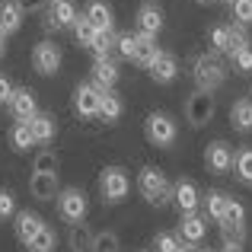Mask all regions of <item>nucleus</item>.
Masks as SVG:
<instances>
[{"mask_svg": "<svg viewBox=\"0 0 252 252\" xmlns=\"http://www.w3.org/2000/svg\"><path fill=\"white\" fill-rule=\"evenodd\" d=\"M137 189L147 198V204H154V208H163V204L172 201V182L166 179V172L157 166H144L137 172Z\"/></svg>", "mask_w": 252, "mask_h": 252, "instance_id": "1", "label": "nucleus"}, {"mask_svg": "<svg viewBox=\"0 0 252 252\" xmlns=\"http://www.w3.org/2000/svg\"><path fill=\"white\" fill-rule=\"evenodd\" d=\"M191 77H195V83H198L201 93H214L217 86L227 80V67H223L214 55H198L195 64H191Z\"/></svg>", "mask_w": 252, "mask_h": 252, "instance_id": "2", "label": "nucleus"}, {"mask_svg": "<svg viewBox=\"0 0 252 252\" xmlns=\"http://www.w3.org/2000/svg\"><path fill=\"white\" fill-rule=\"evenodd\" d=\"M128 189H131V179H128V172H125L122 166H105L102 169V176H99V191H102L105 204L125 201Z\"/></svg>", "mask_w": 252, "mask_h": 252, "instance_id": "3", "label": "nucleus"}, {"mask_svg": "<svg viewBox=\"0 0 252 252\" xmlns=\"http://www.w3.org/2000/svg\"><path fill=\"white\" fill-rule=\"evenodd\" d=\"M144 131H147V141L157 144V147H172V144H176V137H179L176 122H172L166 112H154V115H147Z\"/></svg>", "mask_w": 252, "mask_h": 252, "instance_id": "4", "label": "nucleus"}, {"mask_svg": "<svg viewBox=\"0 0 252 252\" xmlns=\"http://www.w3.org/2000/svg\"><path fill=\"white\" fill-rule=\"evenodd\" d=\"M58 211H61L64 220L80 223L86 217V211H90V201H86V195L80 189H64V191H58Z\"/></svg>", "mask_w": 252, "mask_h": 252, "instance_id": "5", "label": "nucleus"}, {"mask_svg": "<svg viewBox=\"0 0 252 252\" xmlns=\"http://www.w3.org/2000/svg\"><path fill=\"white\" fill-rule=\"evenodd\" d=\"M32 67L42 77L58 74V67H61V48H58L55 42H38L35 48H32Z\"/></svg>", "mask_w": 252, "mask_h": 252, "instance_id": "6", "label": "nucleus"}, {"mask_svg": "<svg viewBox=\"0 0 252 252\" xmlns=\"http://www.w3.org/2000/svg\"><path fill=\"white\" fill-rule=\"evenodd\" d=\"M204 166H208L214 176H223V172H230L233 166V150H230L227 141H214L204 147Z\"/></svg>", "mask_w": 252, "mask_h": 252, "instance_id": "7", "label": "nucleus"}, {"mask_svg": "<svg viewBox=\"0 0 252 252\" xmlns=\"http://www.w3.org/2000/svg\"><path fill=\"white\" fill-rule=\"evenodd\" d=\"M172 201L182 214H195V208L201 204V191L191 179H179V182H172Z\"/></svg>", "mask_w": 252, "mask_h": 252, "instance_id": "8", "label": "nucleus"}, {"mask_svg": "<svg viewBox=\"0 0 252 252\" xmlns=\"http://www.w3.org/2000/svg\"><path fill=\"white\" fill-rule=\"evenodd\" d=\"M185 115H189V122L195 125V128L208 125L211 118H214V96H211V93H201V90H198L195 96L189 99V105H185Z\"/></svg>", "mask_w": 252, "mask_h": 252, "instance_id": "9", "label": "nucleus"}, {"mask_svg": "<svg viewBox=\"0 0 252 252\" xmlns=\"http://www.w3.org/2000/svg\"><path fill=\"white\" fill-rule=\"evenodd\" d=\"M179 243H189V246H198V243L208 236V220L201 214H182L179 220V230H176Z\"/></svg>", "mask_w": 252, "mask_h": 252, "instance_id": "10", "label": "nucleus"}, {"mask_svg": "<svg viewBox=\"0 0 252 252\" xmlns=\"http://www.w3.org/2000/svg\"><path fill=\"white\" fill-rule=\"evenodd\" d=\"M99 86H93V83H80L74 90V112L77 115H83V118H96L99 115Z\"/></svg>", "mask_w": 252, "mask_h": 252, "instance_id": "11", "label": "nucleus"}, {"mask_svg": "<svg viewBox=\"0 0 252 252\" xmlns=\"http://www.w3.org/2000/svg\"><path fill=\"white\" fill-rule=\"evenodd\" d=\"M147 70H150V80L154 83H172L176 74H179V61H176V55H169V51H160Z\"/></svg>", "mask_w": 252, "mask_h": 252, "instance_id": "12", "label": "nucleus"}, {"mask_svg": "<svg viewBox=\"0 0 252 252\" xmlns=\"http://www.w3.org/2000/svg\"><path fill=\"white\" fill-rule=\"evenodd\" d=\"M10 112H13V118H19V122H29V118H35V115H38L35 93H32V90H13Z\"/></svg>", "mask_w": 252, "mask_h": 252, "instance_id": "13", "label": "nucleus"}, {"mask_svg": "<svg viewBox=\"0 0 252 252\" xmlns=\"http://www.w3.org/2000/svg\"><path fill=\"white\" fill-rule=\"evenodd\" d=\"M29 191L38 201H51V198L58 195V172H32Z\"/></svg>", "mask_w": 252, "mask_h": 252, "instance_id": "14", "label": "nucleus"}, {"mask_svg": "<svg viewBox=\"0 0 252 252\" xmlns=\"http://www.w3.org/2000/svg\"><path fill=\"white\" fill-rule=\"evenodd\" d=\"M42 227H45V220L35 214V211H19L16 214V240L23 243V246H29Z\"/></svg>", "mask_w": 252, "mask_h": 252, "instance_id": "15", "label": "nucleus"}, {"mask_svg": "<svg viewBox=\"0 0 252 252\" xmlns=\"http://www.w3.org/2000/svg\"><path fill=\"white\" fill-rule=\"evenodd\" d=\"M201 201H204V220H217L220 223L223 217H227V204H230V195L227 191H220V189H208V195H201Z\"/></svg>", "mask_w": 252, "mask_h": 252, "instance_id": "16", "label": "nucleus"}, {"mask_svg": "<svg viewBox=\"0 0 252 252\" xmlns=\"http://www.w3.org/2000/svg\"><path fill=\"white\" fill-rule=\"evenodd\" d=\"M160 29H163V13L157 10L154 3H144L141 10H137V32H141V35L157 38V35H160Z\"/></svg>", "mask_w": 252, "mask_h": 252, "instance_id": "17", "label": "nucleus"}, {"mask_svg": "<svg viewBox=\"0 0 252 252\" xmlns=\"http://www.w3.org/2000/svg\"><path fill=\"white\" fill-rule=\"evenodd\" d=\"M83 16L90 19V26H93L96 32H112V29H115V16H112V6H105L102 0H93V3L86 6Z\"/></svg>", "mask_w": 252, "mask_h": 252, "instance_id": "18", "label": "nucleus"}, {"mask_svg": "<svg viewBox=\"0 0 252 252\" xmlns=\"http://www.w3.org/2000/svg\"><path fill=\"white\" fill-rule=\"evenodd\" d=\"M26 125H29V134H32V141H35V144H51V141H55V134H58L55 118L45 115V112H38V115L29 118Z\"/></svg>", "mask_w": 252, "mask_h": 252, "instance_id": "19", "label": "nucleus"}, {"mask_svg": "<svg viewBox=\"0 0 252 252\" xmlns=\"http://www.w3.org/2000/svg\"><path fill=\"white\" fill-rule=\"evenodd\" d=\"M115 83H118V64L112 61V58H105V61H93V86H99V90H112Z\"/></svg>", "mask_w": 252, "mask_h": 252, "instance_id": "20", "label": "nucleus"}, {"mask_svg": "<svg viewBox=\"0 0 252 252\" xmlns=\"http://www.w3.org/2000/svg\"><path fill=\"white\" fill-rule=\"evenodd\" d=\"M77 23V6L70 0H55L51 3V16H48V26L55 29H67V26Z\"/></svg>", "mask_w": 252, "mask_h": 252, "instance_id": "21", "label": "nucleus"}, {"mask_svg": "<svg viewBox=\"0 0 252 252\" xmlns=\"http://www.w3.org/2000/svg\"><path fill=\"white\" fill-rule=\"evenodd\" d=\"M157 55H160V48H157V38L134 32V55H131V61H137V64H144V67H150Z\"/></svg>", "mask_w": 252, "mask_h": 252, "instance_id": "22", "label": "nucleus"}, {"mask_svg": "<svg viewBox=\"0 0 252 252\" xmlns=\"http://www.w3.org/2000/svg\"><path fill=\"white\" fill-rule=\"evenodd\" d=\"M122 112H125V105H122V99H118L112 90H102V93H99V115H102L105 122H118V118H122Z\"/></svg>", "mask_w": 252, "mask_h": 252, "instance_id": "23", "label": "nucleus"}, {"mask_svg": "<svg viewBox=\"0 0 252 252\" xmlns=\"http://www.w3.org/2000/svg\"><path fill=\"white\" fill-rule=\"evenodd\" d=\"M230 122L236 131H252V99H236L230 109Z\"/></svg>", "mask_w": 252, "mask_h": 252, "instance_id": "24", "label": "nucleus"}, {"mask_svg": "<svg viewBox=\"0 0 252 252\" xmlns=\"http://www.w3.org/2000/svg\"><path fill=\"white\" fill-rule=\"evenodd\" d=\"M19 26H23V13H19V6L10 3V0H3V3H0V32L10 35V32L19 29Z\"/></svg>", "mask_w": 252, "mask_h": 252, "instance_id": "25", "label": "nucleus"}, {"mask_svg": "<svg viewBox=\"0 0 252 252\" xmlns=\"http://www.w3.org/2000/svg\"><path fill=\"white\" fill-rule=\"evenodd\" d=\"M67 243L74 252H90V243H93V233L90 227L80 220V223H70V233H67Z\"/></svg>", "mask_w": 252, "mask_h": 252, "instance_id": "26", "label": "nucleus"}, {"mask_svg": "<svg viewBox=\"0 0 252 252\" xmlns=\"http://www.w3.org/2000/svg\"><path fill=\"white\" fill-rule=\"evenodd\" d=\"M118 249H122L118 233H112V230H99V233H93L90 252H118Z\"/></svg>", "mask_w": 252, "mask_h": 252, "instance_id": "27", "label": "nucleus"}, {"mask_svg": "<svg viewBox=\"0 0 252 252\" xmlns=\"http://www.w3.org/2000/svg\"><path fill=\"white\" fill-rule=\"evenodd\" d=\"M90 48H93V55H96V61H105V58H112V51H115V35H112V32H96Z\"/></svg>", "mask_w": 252, "mask_h": 252, "instance_id": "28", "label": "nucleus"}, {"mask_svg": "<svg viewBox=\"0 0 252 252\" xmlns=\"http://www.w3.org/2000/svg\"><path fill=\"white\" fill-rule=\"evenodd\" d=\"M10 144H13V150H19V154H26L29 147H35V141H32L29 125H26V122L13 125V131H10Z\"/></svg>", "mask_w": 252, "mask_h": 252, "instance_id": "29", "label": "nucleus"}, {"mask_svg": "<svg viewBox=\"0 0 252 252\" xmlns=\"http://www.w3.org/2000/svg\"><path fill=\"white\" fill-rule=\"evenodd\" d=\"M55 243H58V240H55V230L45 223V227L35 233V240H32L26 249H29V252H55Z\"/></svg>", "mask_w": 252, "mask_h": 252, "instance_id": "30", "label": "nucleus"}, {"mask_svg": "<svg viewBox=\"0 0 252 252\" xmlns=\"http://www.w3.org/2000/svg\"><path fill=\"white\" fill-rule=\"evenodd\" d=\"M227 35H230V55H233V51H240V48H252V38H249L246 26H240V23L227 26Z\"/></svg>", "mask_w": 252, "mask_h": 252, "instance_id": "31", "label": "nucleus"}, {"mask_svg": "<svg viewBox=\"0 0 252 252\" xmlns=\"http://www.w3.org/2000/svg\"><path fill=\"white\" fill-rule=\"evenodd\" d=\"M233 166H236V176H240V182L252 185V150H240V154L233 157Z\"/></svg>", "mask_w": 252, "mask_h": 252, "instance_id": "32", "label": "nucleus"}, {"mask_svg": "<svg viewBox=\"0 0 252 252\" xmlns=\"http://www.w3.org/2000/svg\"><path fill=\"white\" fill-rule=\"evenodd\" d=\"M70 29H74L77 42H80L83 48H90V45H93V38H96V29L90 26V19H86V16H77V23L70 26Z\"/></svg>", "mask_w": 252, "mask_h": 252, "instance_id": "33", "label": "nucleus"}, {"mask_svg": "<svg viewBox=\"0 0 252 252\" xmlns=\"http://www.w3.org/2000/svg\"><path fill=\"white\" fill-rule=\"evenodd\" d=\"M32 172H58V157H55V150H42V154H35Z\"/></svg>", "mask_w": 252, "mask_h": 252, "instance_id": "34", "label": "nucleus"}, {"mask_svg": "<svg viewBox=\"0 0 252 252\" xmlns=\"http://www.w3.org/2000/svg\"><path fill=\"white\" fill-rule=\"evenodd\" d=\"M211 48L217 55H230V35H227V26H217L211 29Z\"/></svg>", "mask_w": 252, "mask_h": 252, "instance_id": "35", "label": "nucleus"}, {"mask_svg": "<svg viewBox=\"0 0 252 252\" xmlns=\"http://www.w3.org/2000/svg\"><path fill=\"white\" fill-rule=\"evenodd\" d=\"M179 236L176 233H157L154 236V252H179Z\"/></svg>", "mask_w": 252, "mask_h": 252, "instance_id": "36", "label": "nucleus"}, {"mask_svg": "<svg viewBox=\"0 0 252 252\" xmlns=\"http://www.w3.org/2000/svg\"><path fill=\"white\" fill-rule=\"evenodd\" d=\"M227 223H236V227H246V208H243L236 198H230V204H227V217H223ZM220 220V223H223Z\"/></svg>", "mask_w": 252, "mask_h": 252, "instance_id": "37", "label": "nucleus"}, {"mask_svg": "<svg viewBox=\"0 0 252 252\" xmlns=\"http://www.w3.org/2000/svg\"><path fill=\"white\" fill-rule=\"evenodd\" d=\"M230 6H233V19L240 26H249L252 23V0H233Z\"/></svg>", "mask_w": 252, "mask_h": 252, "instance_id": "38", "label": "nucleus"}, {"mask_svg": "<svg viewBox=\"0 0 252 252\" xmlns=\"http://www.w3.org/2000/svg\"><path fill=\"white\" fill-rule=\"evenodd\" d=\"M230 61H233V70H240V74H249L252 70V48H240L230 55Z\"/></svg>", "mask_w": 252, "mask_h": 252, "instance_id": "39", "label": "nucleus"}, {"mask_svg": "<svg viewBox=\"0 0 252 252\" xmlns=\"http://www.w3.org/2000/svg\"><path fill=\"white\" fill-rule=\"evenodd\" d=\"M115 51L131 61V55H134V32H122V35H115Z\"/></svg>", "mask_w": 252, "mask_h": 252, "instance_id": "40", "label": "nucleus"}, {"mask_svg": "<svg viewBox=\"0 0 252 252\" xmlns=\"http://www.w3.org/2000/svg\"><path fill=\"white\" fill-rule=\"evenodd\" d=\"M13 211H16V201H13V195L0 189V217H10Z\"/></svg>", "mask_w": 252, "mask_h": 252, "instance_id": "41", "label": "nucleus"}, {"mask_svg": "<svg viewBox=\"0 0 252 252\" xmlns=\"http://www.w3.org/2000/svg\"><path fill=\"white\" fill-rule=\"evenodd\" d=\"M13 3L19 6V13H38L48 0H13Z\"/></svg>", "mask_w": 252, "mask_h": 252, "instance_id": "42", "label": "nucleus"}, {"mask_svg": "<svg viewBox=\"0 0 252 252\" xmlns=\"http://www.w3.org/2000/svg\"><path fill=\"white\" fill-rule=\"evenodd\" d=\"M10 99H13V83L6 80L3 74H0V102H6V105H10Z\"/></svg>", "mask_w": 252, "mask_h": 252, "instance_id": "43", "label": "nucleus"}, {"mask_svg": "<svg viewBox=\"0 0 252 252\" xmlns=\"http://www.w3.org/2000/svg\"><path fill=\"white\" fill-rule=\"evenodd\" d=\"M220 252H243V249L236 246V243H223V249H220Z\"/></svg>", "mask_w": 252, "mask_h": 252, "instance_id": "44", "label": "nucleus"}, {"mask_svg": "<svg viewBox=\"0 0 252 252\" xmlns=\"http://www.w3.org/2000/svg\"><path fill=\"white\" fill-rule=\"evenodd\" d=\"M179 252H198V246H189V243H182V246H179Z\"/></svg>", "mask_w": 252, "mask_h": 252, "instance_id": "45", "label": "nucleus"}, {"mask_svg": "<svg viewBox=\"0 0 252 252\" xmlns=\"http://www.w3.org/2000/svg\"><path fill=\"white\" fill-rule=\"evenodd\" d=\"M3 51H6V35L0 32V58H3Z\"/></svg>", "mask_w": 252, "mask_h": 252, "instance_id": "46", "label": "nucleus"}, {"mask_svg": "<svg viewBox=\"0 0 252 252\" xmlns=\"http://www.w3.org/2000/svg\"><path fill=\"white\" fill-rule=\"evenodd\" d=\"M198 3H217V0H198Z\"/></svg>", "mask_w": 252, "mask_h": 252, "instance_id": "47", "label": "nucleus"}, {"mask_svg": "<svg viewBox=\"0 0 252 252\" xmlns=\"http://www.w3.org/2000/svg\"><path fill=\"white\" fill-rule=\"evenodd\" d=\"M227 3H233V0H227Z\"/></svg>", "mask_w": 252, "mask_h": 252, "instance_id": "48", "label": "nucleus"}, {"mask_svg": "<svg viewBox=\"0 0 252 252\" xmlns=\"http://www.w3.org/2000/svg\"><path fill=\"white\" fill-rule=\"evenodd\" d=\"M48 3H55V0H48Z\"/></svg>", "mask_w": 252, "mask_h": 252, "instance_id": "49", "label": "nucleus"}, {"mask_svg": "<svg viewBox=\"0 0 252 252\" xmlns=\"http://www.w3.org/2000/svg\"><path fill=\"white\" fill-rule=\"evenodd\" d=\"M0 3H3V0H0Z\"/></svg>", "mask_w": 252, "mask_h": 252, "instance_id": "50", "label": "nucleus"}]
</instances>
